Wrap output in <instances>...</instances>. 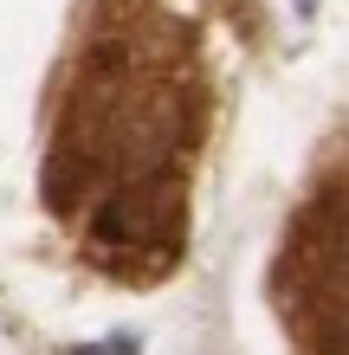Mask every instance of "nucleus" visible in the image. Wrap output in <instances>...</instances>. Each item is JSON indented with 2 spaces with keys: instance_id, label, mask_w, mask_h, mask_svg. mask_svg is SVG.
<instances>
[{
  "instance_id": "obj_2",
  "label": "nucleus",
  "mask_w": 349,
  "mask_h": 355,
  "mask_svg": "<svg viewBox=\"0 0 349 355\" xmlns=\"http://www.w3.org/2000/svg\"><path fill=\"white\" fill-rule=\"evenodd\" d=\"M278 304L311 355H343V181H323L278 259Z\"/></svg>"
},
{
  "instance_id": "obj_1",
  "label": "nucleus",
  "mask_w": 349,
  "mask_h": 355,
  "mask_svg": "<svg viewBox=\"0 0 349 355\" xmlns=\"http://www.w3.org/2000/svg\"><path fill=\"white\" fill-rule=\"evenodd\" d=\"M201 142V78L181 26L117 7L97 26L58 123L46 194L85 207V245L123 278H162L181 252V181Z\"/></svg>"
}]
</instances>
